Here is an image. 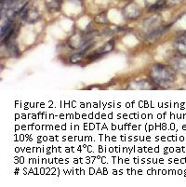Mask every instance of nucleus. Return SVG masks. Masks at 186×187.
Here are the masks:
<instances>
[{"label":"nucleus","instance_id":"f257e3e1","mask_svg":"<svg viewBox=\"0 0 186 187\" xmlns=\"http://www.w3.org/2000/svg\"><path fill=\"white\" fill-rule=\"evenodd\" d=\"M158 70L154 67L152 69V76H154V78H155L158 81H173L175 79V74L174 72L169 68L163 66V65H158Z\"/></svg>","mask_w":186,"mask_h":187},{"label":"nucleus","instance_id":"f03ea898","mask_svg":"<svg viewBox=\"0 0 186 187\" xmlns=\"http://www.w3.org/2000/svg\"><path fill=\"white\" fill-rule=\"evenodd\" d=\"M175 48L181 55L186 56V34L182 35L175 42Z\"/></svg>","mask_w":186,"mask_h":187},{"label":"nucleus","instance_id":"7ed1b4c3","mask_svg":"<svg viewBox=\"0 0 186 187\" xmlns=\"http://www.w3.org/2000/svg\"><path fill=\"white\" fill-rule=\"evenodd\" d=\"M12 28H13V24L11 21H8L5 23L4 26H2L1 28V38L3 40V38H7L8 35H11L12 34Z\"/></svg>","mask_w":186,"mask_h":187},{"label":"nucleus","instance_id":"20e7f679","mask_svg":"<svg viewBox=\"0 0 186 187\" xmlns=\"http://www.w3.org/2000/svg\"><path fill=\"white\" fill-rule=\"evenodd\" d=\"M23 17H24L25 20H27L29 23H34L38 19V13L35 11L31 9V11H26Z\"/></svg>","mask_w":186,"mask_h":187},{"label":"nucleus","instance_id":"39448f33","mask_svg":"<svg viewBox=\"0 0 186 187\" xmlns=\"http://www.w3.org/2000/svg\"><path fill=\"white\" fill-rule=\"evenodd\" d=\"M165 31V28H158L157 30H155L154 32H152L148 36H147V40L148 41H154L158 38L159 36L162 35V34Z\"/></svg>","mask_w":186,"mask_h":187},{"label":"nucleus","instance_id":"423d86ee","mask_svg":"<svg viewBox=\"0 0 186 187\" xmlns=\"http://www.w3.org/2000/svg\"><path fill=\"white\" fill-rule=\"evenodd\" d=\"M174 65H175V67H177L179 70L186 72V59L185 58L175 59Z\"/></svg>","mask_w":186,"mask_h":187},{"label":"nucleus","instance_id":"0eeeda50","mask_svg":"<svg viewBox=\"0 0 186 187\" xmlns=\"http://www.w3.org/2000/svg\"><path fill=\"white\" fill-rule=\"evenodd\" d=\"M113 48H114V41L112 40L103 47V48L102 49V50H100V53L102 54V53H105V52H108V51L112 50Z\"/></svg>","mask_w":186,"mask_h":187},{"label":"nucleus","instance_id":"6e6552de","mask_svg":"<svg viewBox=\"0 0 186 187\" xmlns=\"http://www.w3.org/2000/svg\"><path fill=\"white\" fill-rule=\"evenodd\" d=\"M82 57H83V55H82V53H76V54H74L72 57H71V62H73V63H75V62H79L81 59H82Z\"/></svg>","mask_w":186,"mask_h":187},{"label":"nucleus","instance_id":"1a4fd4ad","mask_svg":"<svg viewBox=\"0 0 186 187\" xmlns=\"http://www.w3.org/2000/svg\"><path fill=\"white\" fill-rule=\"evenodd\" d=\"M174 1H180V0H174Z\"/></svg>","mask_w":186,"mask_h":187}]
</instances>
